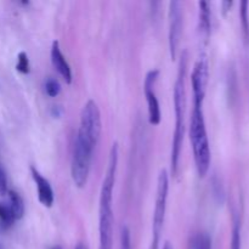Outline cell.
<instances>
[{
	"mask_svg": "<svg viewBox=\"0 0 249 249\" xmlns=\"http://www.w3.org/2000/svg\"><path fill=\"white\" fill-rule=\"evenodd\" d=\"M208 61L204 57H201L195 63V67L191 75L192 91H194V107H203V101L207 91V84H208Z\"/></svg>",
	"mask_w": 249,
	"mask_h": 249,
	"instance_id": "ba28073f",
	"label": "cell"
},
{
	"mask_svg": "<svg viewBox=\"0 0 249 249\" xmlns=\"http://www.w3.org/2000/svg\"><path fill=\"white\" fill-rule=\"evenodd\" d=\"M74 249H88V246L87 245H84V243H78L77 246H75V248Z\"/></svg>",
	"mask_w": 249,
	"mask_h": 249,
	"instance_id": "603a6c76",
	"label": "cell"
},
{
	"mask_svg": "<svg viewBox=\"0 0 249 249\" xmlns=\"http://www.w3.org/2000/svg\"><path fill=\"white\" fill-rule=\"evenodd\" d=\"M101 113L94 100H89L80 112V124L75 140L94 153L101 135Z\"/></svg>",
	"mask_w": 249,
	"mask_h": 249,
	"instance_id": "277c9868",
	"label": "cell"
},
{
	"mask_svg": "<svg viewBox=\"0 0 249 249\" xmlns=\"http://www.w3.org/2000/svg\"><path fill=\"white\" fill-rule=\"evenodd\" d=\"M241 221L237 215L233 216L232 236H231V249H241Z\"/></svg>",
	"mask_w": 249,
	"mask_h": 249,
	"instance_id": "2e32d148",
	"label": "cell"
},
{
	"mask_svg": "<svg viewBox=\"0 0 249 249\" xmlns=\"http://www.w3.org/2000/svg\"><path fill=\"white\" fill-rule=\"evenodd\" d=\"M119 249H133L131 248L130 230L125 225L121 228V246H119Z\"/></svg>",
	"mask_w": 249,
	"mask_h": 249,
	"instance_id": "ffe728a7",
	"label": "cell"
},
{
	"mask_svg": "<svg viewBox=\"0 0 249 249\" xmlns=\"http://www.w3.org/2000/svg\"><path fill=\"white\" fill-rule=\"evenodd\" d=\"M168 191H169V177L165 169L160 170L157 180V195L152 219V249H158L163 225H164L165 212H167Z\"/></svg>",
	"mask_w": 249,
	"mask_h": 249,
	"instance_id": "5b68a950",
	"label": "cell"
},
{
	"mask_svg": "<svg viewBox=\"0 0 249 249\" xmlns=\"http://www.w3.org/2000/svg\"><path fill=\"white\" fill-rule=\"evenodd\" d=\"M15 221H16V219H15V215L9 204L0 202V224L2 225V228H10V226L14 225Z\"/></svg>",
	"mask_w": 249,
	"mask_h": 249,
	"instance_id": "5bb4252c",
	"label": "cell"
},
{
	"mask_svg": "<svg viewBox=\"0 0 249 249\" xmlns=\"http://www.w3.org/2000/svg\"><path fill=\"white\" fill-rule=\"evenodd\" d=\"M45 91L50 97H56L61 91V85L57 79L53 77H49L45 80Z\"/></svg>",
	"mask_w": 249,
	"mask_h": 249,
	"instance_id": "d6986e66",
	"label": "cell"
},
{
	"mask_svg": "<svg viewBox=\"0 0 249 249\" xmlns=\"http://www.w3.org/2000/svg\"><path fill=\"white\" fill-rule=\"evenodd\" d=\"M187 73V53H181L178 70L177 82L174 85V107H175V129L172 141V156H170V164H172L173 177H177L179 170V160L181 155L182 142L185 136V112H186V84L185 78Z\"/></svg>",
	"mask_w": 249,
	"mask_h": 249,
	"instance_id": "7a4b0ae2",
	"label": "cell"
},
{
	"mask_svg": "<svg viewBox=\"0 0 249 249\" xmlns=\"http://www.w3.org/2000/svg\"><path fill=\"white\" fill-rule=\"evenodd\" d=\"M182 5L180 1L169 2V51L172 60H175L178 55L180 39L182 34Z\"/></svg>",
	"mask_w": 249,
	"mask_h": 249,
	"instance_id": "52a82bcc",
	"label": "cell"
},
{
	"mask_svg": "<svg viewBox=\"0 0 249 249\" xmlns=\"http://www.w3.org/2000/svg\"><path fill=\"white\" fill-rule=\"evenodd\" d=\"M92 152L85 148L78 140H74L72 155V165H71V175L72 180L78 189L87 186L89 179L90 164H91Z\"/></svg>",
	"mask_w": 249,
	"mask_h": 249,
	"instance_id": "8992f818",
	"label": "cell"
},
{
	"mask_svg": "<svg viewBox=\"0 0 249 249\" xmlns=\"http://www.w3.org/2000/svg\"><path fill=\"white\" fill-rule=\"evenodd\" d=\"M249 2L243 0L240 4V16H241V24H242L245 36L249 38Z\"/></svg>",
	"mask_w": 249,
	"mask_h": 249,
	"instance_id": "e0dca14e",
	"label": "cell"
},
{
	"mask_svg": "<svg viewBox=\"0 0 249 249\" xmlns=\"http://www.w3.org/2000/svg\"><path fill=\"white\" fill-rule=\"evenodd\" d=\"M198 29L202 36L208 40L212 33V12L209 1L198 2Z\"/></svg>",
	"mask_w": 249,
	"mask_h": 249,
	"instance_id": "7c38bea8",
	"label": "cell"
},
{
	"mask_svg": "<svg viewBox=\"0 0 249 249\" xmlns=\"http://www.w3.org/2000/svg\"><path fill=\"white\" fill-rule=\"evenodd\" d=\"M16 70L18 71L22 74H28L29 71H31V65H29V58L24 51L17 55V63H16Z\"/></svg>",
	"mask_w": 249,
	"mask_h": 249,
	"instance_id": "ac0fdd59",
	"label": "cell"
},
{
	"mask_svg": "<svg viewBox=\"0 0 249 249\" xmlns=\"http://www.w3.org/2000/svg\"><path fill=\"white\" fill-rule=\"evenodd\" d=\"M233 5L232 1H223L221 2V10H223V14L226 15L229 11H230L231 6Z\"/></svg>",
	"mask_w": 249,
	"mask_h": 249,
	"instance_id": "7402d4cb",
	"label": "cell"
},
{
	"mask_svg": "<svg viewBox=\"0 0 249 249\" xmlns=\"http://www.w3.org/2000/svg\"><path fill=\"white\" fill-rule=\"evenodd\" d=\"M190 140L194 151L195 164L199 178H204L211 167V146L207 134L203 107H194L190 119Z\"/></svg>",
	"mask_w": 249,
	"mask_h": 249,
	"instance_id": "3957f363",
	"label": "cell"
},
{
	"mask_svg": "<svg viewBox=\"0 0 249 249\" xmlns=\"http://www.w3.org/2000/svg\"><path fill=\"white\" fill-rule=\"evenodd\" d=\"M118 143L114 142L109 151L108 165L102 181L99 201V249H113V225L114 214L112 209L113 203V189L116 182L117 167H118Z\"/></svg>",
	"mask_w": 249,
	"mask_h": 249,
	"instance_id": "6da1fadb",
	"label": "cell"
},
{
	"mask_svg": "<svg viewBox=\"0 0 249 249\" xmlns=\"http://www.w3.org/2000/svg\"><path fill=\"white\" fill-rule=\"evenodd\" d=\"M9 192V187H7V178L5 169L2 168V165L0 164V195L5 196Z\"/></svg>",
	"mask_w": 249,
	"mask_h": 249,
	"instance_id": "44dd1931",
	"label": "cell"
},
{
	"mask_svg": "<svg viewBox=\"0 0 249 249\" xmlns=\"http://www.w3.org/2000/svg\"><path fill=\"white\" fill-rule=\"evenodd\" d=\"M7 197H9V206L11 208L12 213H14L15 219L19 220L23 218L24 215V202L22 197L17 194L14 190H9L7 192Z\"/></svg>",
	"mask_w": 249,
	"mask_h": 249,
	"instance_id": "4fadbf2b",
	"label": "cell"
},
{
	"mask_svg": "<svg viewBox=\"0 0 249 249\" xmlns=\"http://www.w3.org/2000/svg\"><path fill=\"white\" fill-rule=\"evenodd\" d=\"M163 249H174L173 245L170 242H165L164 246H163Z\"/></svg>",
	"mask_w": 249,
	"mask_h": 249,
	"instance_id": "cb8c5ba5",
	"label": "cell"
},
{
	"mask_svg": "<svg viewBox=\"0 0 249 249\" xmlns=\"http://www.w3.org/2000/svg\"><path fill=\"white\" fill-rule=\"evenodd\" d=\"M160 77V71L151 70L147 72L143 82V91H145L146 101H147L148 109V122L152 125H158L162 119V113H160V102H158L157 96L155 92V84Z\"/></svg>",
	"mask_w": 249,
	"mask_h": 249,
	"instance_id": "9c48e42d",
	"label": "cell"
},
{
	"mask_svg": "<svg viewBox=\"0 0 249 249\" xmlns=\"http://www.w3.org/2000/svg\"><path fill=\"white\" fill-rule=\"evenodd\" d=\"M51 63H53V68L58 72V74L63 78V80L67 84H71L72 83V70H71L66 57L63 56L57 40L53 41V46H51Z\"/></svg>",
	"mask_w": 249,
	"mask_h": 249,
	"instance_id": "8fae6325",
	"label": "cell"
},
{
	"mask_svg": "<svg viewBox=\"0 0 249 249\" xmlns=\"http://www.w3.org/2000/svg\"><path fill=\"white\" fill-rule=\"evenodd\" d=\"M53 249H62V248H61V247H60V246H56V247H53Z\"/></svg>",
	"mask_w": 249,
	"mask_h": 249,
	"instance_id": "d4e9b609",
	"label": "cell"
},
{
	"mask_svg": "<svg viewBox=\"0 0 249 249\" xmlns=\"http://www.w3.org/2000/svg\"><path fill=\"white\" fill-rule=\"evenodd\" d=\"M191 249H212V238L207 232H198L191 241Z\"/></svg>",
	"mask_w": 249,
	"mask_h": 249,
	"instance_id": "9a60e30c",
	"label": "cell"
},
{
	"mask_svg": "<svg viewBox=\"0 0 249 249\" xmlns=\"http://www.w3.org/2000/svg\"><path fill=\"white\" fill-rule=\"evenodd\" d=\"M31 174L34 182H36V190H38L39 202L44 207H46V208H51L53 204V191L50 182L39 173V170L36 168L31 167Z\"/></svg>",
	"mask_w": 249,
	"mask_h": 249,
	"instance_id": "30bf717a",
	"label": "cell"
}]
</instances>
